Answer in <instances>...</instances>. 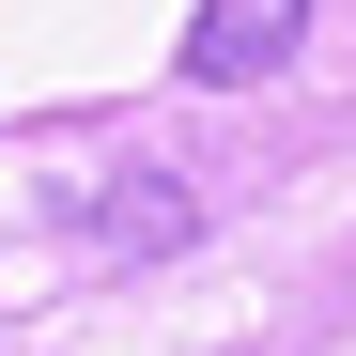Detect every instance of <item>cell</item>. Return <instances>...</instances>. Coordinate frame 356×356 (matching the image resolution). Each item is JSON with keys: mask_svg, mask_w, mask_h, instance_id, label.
<instances>
[{"mask_svg": "<svg viewBox=\"0 0 356 356\" xmlns=\"http://www.w3.org/2000/svg\"><path fill=\"white\" fill-rule=\"evenodd\" d=\"M294 47H310V0H202L186 16V78L202 93H248V78H279Z\"/></svg>", "mask_w": 356, "mask_h": 356, "instance_id": "cell-1", "label": "cell"}, {"mask_svg": "<svg viewBox=\"0 0 356 356\" xmlns=\"http://www.w3.org/2000/svg\"><path fill=\"white\" fill-rule=\"evenodd\" d=\"M186 232H202V202L170 186V170H140V186H108V248H124V264H170Z\"/></svg>", "mask_w": 356, "mask_h": 356, "instance_id": "cell-2", "label": "cell"}]
</instances>
